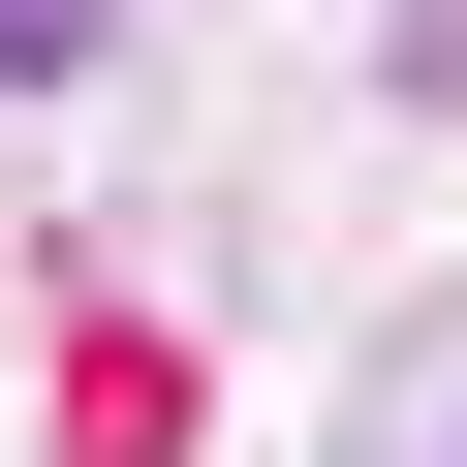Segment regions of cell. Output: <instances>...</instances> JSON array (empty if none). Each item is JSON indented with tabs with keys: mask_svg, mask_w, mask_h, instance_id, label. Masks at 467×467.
Here are the masks:
<instances>
[{
	"mask_svg": "<svg viewBox=\"0 0 467 467\" xmlns=\"http://www.w3.org/2000/svg\"><path fill=\"white\" fill-rule=\"evenodd\" d=\"M32 63H94V0H0V94H32Z\"/></svg>",
	"mask_w": 467,
	"mask_h": 467,
	"instance_id": "cell-1",
	"label": "cell"
}]
</instances>
